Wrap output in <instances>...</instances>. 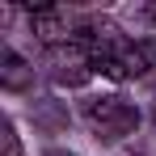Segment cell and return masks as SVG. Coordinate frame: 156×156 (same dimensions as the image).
Instances as JSON below:
<instances>
[{"label":"cell","mask_w":156,"mask_h":156,"mask_svg":"<svg viewBox=\"0 0 156 156\" xmlns=\"http://www.w3.org/2000/svg\"><path fill=\"white\" fill-rule=\"evenodd\" d=\"M80 118L89 122V131H93L97 139L118 144V139L135 135V127H139V105L127 101L122 93H101V97H84V101H80Z\"/></svg>","instance_id":"1"},{"label":"cell","mask_w":156,"mask_h":156,"mask_svg":"<svg viewBox=\"0 0 156 156\" xmlns=\"http://www.w3.org/2000/svg\"><path fill=\"white\" fill-rule=\"evenodd\" d=\"M0 139H4V156H21V139H17L13 118H4V122H0Z\"/></svg>","instance_id":"4"},{"label":"cell","mask_w":156,"mask_h":156,"mask_svg":"<svg viewBox=\"0 0 156 156\" xmlns=\"http://www.w3.org/2000/svg\"><path fill=\"white\" fill-rule=\"evenodd\" d=\"M144 17H148V21H156V4H148V9H144Z\"/></svg>","instance_id":"5"},{"label":"cell","mask_w":156,"mask_h":156,"mask_svg":"<svg viewBox=\"0 0 156 156\" xmlns=\"http://www.w3.org/2000/svg\"><path fill=\"white\" fill-rule=\"evenodd\" d=\"M30 80H34V68H30L13 47H4V51H0V84H4V89H26Z\"/></svg>","instance_id":"3"},{"label":"cell","mask_w":156,"mask_h":156,"mask_svg":"<svg viewBox=\"0 0 156 156\" xmlns=\"http://www.w3.org/2000/svg\"><path fill=\"white\" fill-rule=\"evenodd\" d=\"M152 127H156V110H152Z\"/></svg>","instance_id":"6"},{"label":"cell","mask_w":156,"mask_h":156,"mask_svg":"<svg viewBox=\"0 0 156 156\" xmlns=\"http://www.w3.org/2000/svg\"><path fill=\"white\" fill-rule=\"evenodd\" d=\"M47 68L59 84H84L93 76V55L80 38H68L59 47H47Z\"/></svg>","instance_id":"2"}]
</instances>
